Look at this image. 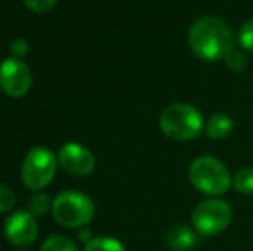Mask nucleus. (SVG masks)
<instances>
[{"instance_id":"nucleus-21","label":"nucleus","mask_w":253,"mask_h":251,"mask_svg":"<svg viewBox=\"0 0 253 251\" xmlns=\"http://www.w3.org/2000/svg\"><path fill=\"white\" fill-rule=\"evenodd\" d=\"M17 251H28V250H17Z\"/></svg>"},{"instance_id":"nucleus-1","label":"nucleus","mask_w":253,"mask_h":251,"mask_svg":"<svg viewBox=\"0 0 253 251\" xmlns=\"http://www.w3.org/2000/svg\"><path fill=\"white\" fill-rule=\"evenodd\" d=\"M188 43L198 59L207 62L224 61L233 50V33L222 19L203 16L191 24Z\"/></svg>"},{"instance_id":"nucleus-13","label":"nucleus","mask_w":253,"mask_h":251,"mask_svg":"<svg viewBox=\"0 0 253 251\" xmlns=\"http://www.w3.org/2000/svg\"><path fill=\"white\" fill-rule=\"evenodd\" d=\"M233 186L241 194H253V167L240 169L233 176Z\"/></svg>"},{"instance_id":"nucleus-19","label":"nucleus","mask_w":253,"mask_h":251,"mask_svg":"<svg viewBox=\"0 0 253 251\" xmlns=\"http://www.w3.org/2000/svg\"><path fill=\"white\" fill-rule=\"evenodd\" d=\"M24 5L35 14H45L55 7L57 0H23Z\"/></svg>"},{"instance_id":"nucleus-18","label":"nucleus","mask_w":253,"mask_h":251,"mask_svg":"<svg viewBox=\"0 0 253 251\" xmlns=\"http://www.w3.org/2000/svg\"><path fill=\"white\" fill-rule=\"evenodd\" d=\"M14 205H16V194H14V191L9 186L0 182V214H5V212L12 210Z\"/></svg>"},{"instance_id":"nucleus-12","label":"nucleus","mask_w":253,"mask_h":251,"mask_svg":"<svg viewBox=\"0 0 253 251\" xmlns=\"http://www.w3.org/2000/svg\"><path fill=\"white\" fill-rule=\"evenodd\" d=\"M84 251H126V246L116 238L100 236V238H93L91 241H88Z\"/></svg>"},{"instance_id":"nucleus-11","label":"nucleus","mask_w":253,"mask_h":251,"mask_svg":"<svg viewBox=\"0 0 253 251\" xmlns=\"http://www.w3.org/2000/svg\"><path fill=\"white\" fill-rule=\"evenodd\" d=\"M234 129V122L226 114H213L205 122V133L210 140H226Z\"/></svg>"},{"instance_id":"nucleus-6","label":"nucleus","mask_w":253,"mask_h":251,"mask_svg":"<svg viewBox=\"0 0 253 251\" xmlns=\"http://www.w3.org/2000/svg\"><path fill=\"white\" fill-rule=\"evenodd\" d=\"M231 220H233V210L229 203L219 198H209L202 201L191 214L193 229L202 236L220 234L229 227Z\"/></svg>"},{"instance_id":"nucleus-8","label":"nucleus","mask_w":253,"mask_h":251,"mask_svg":"<svg viewBox=\"0 0 253 251\" xmlns=\"http://www.w3.org/2000/svg\"><path fill=\"white\" fill-rule=\"evenodd\" d=\"M3 231H5V238L10 245L17 246V248L31 246L38 238L37 217L24 210L14 212L5 218Z\"/></svg>"},{"instance_id":"nucleus-10","label":"nucleus","mask_w":253,"mask_h":251,"mask_svg":"<svg viewBox=\"0 0 253 251\" xmlns=\"http://www.w3.org/2000/svg\"><path fill=\"white\" fill-rule=\"evenodd\" d=\"M166 245L172 251H188L197 245V234L184 224H176L167 231Z\"/></svg>"},{"instance_id":"nucleus-16","label":"nucleus","mask_w":253,"mask_h":251,"mask_svg":"<svg viewBox=\"0 0 253 251\" xmlns=\"http://www.w3.org/2000/svg\"><path fill=\"white\" fill-rule=\"evenodd\" d=\"M238 43L245 52L253 54V19L247 21L238 31Z\"/></svg>"},{"instance_id":"nucleus-2","label":"nucleus","mask_w":253,"mask_h":251,"mask_svg":"<svg viewBox=\"0 0 253 251\" xmlns=\"http://www.w3.org/2000/svg\"><path fill=\"white\" fill-rule=\"evenodd\" d=\"M188 178L193 188L209 196H220L233 186V176L229 169L215 157L203 155L191 162Z\"/></svg>"},{"instance_id":"nucleus-9","label":"nucleus","mask_w":253,"mask_h":251,"mask_svg":"<svg viewBox=\"0 0 253 251\" xmlns=\"http://www.w3.org/2000/svg\"><path fill=\"white\" fill-rule=\"evenodd\" d=\"M60 167L73 176H90L95 171V155L90 148L81 143H66L60 146L57 155Z\"/></svg>"},{"instance_id":"nucleus-17","label":"nucleus","mask_w":253,"mask_h":251,"mask_svg":"<svg viewBox=\"0 0 253 251\" xmlns=\"http://www.w3.org/2000/svg\"><path fill=\"white\" fill-rule=\"evenodd\" d=\"M224 62H226V66L229 67L231 71H243L248 64V59H247V55H245L243 50H236V48H233V50L227 54V57L224 59Z\"/></svg>"},{"instance_id":"nucleus-15","label":"nucleus","mask_w":253,"mask_h":251,"mask_svg":"<svg viewBox=\"0 0 253 251\" xmlns=\"http://www.w3.org/2000/svg\"><path fill=\"white\" fill-rule=\"evenodd\" d=\"M50 207H52V201H50V198H48V194L40 193V191H37V193L30 198V201H28V212H30L31 215H35V217H40V215L47 214Z\"/></svg>"},{"instance_id":"nucleus-7","label":"nucleus","mask_w":253,"mask_h":251,"mask_svg":"<svg viewBox=\"0 0 253 251\" xmlns=\"http://www.w3.org/2000/svg\"><path fill=\"white\" fill-rule=\"evenodd\" d=\"M33 83L28 64L23 59L10 57L0 64V88L5 95L12 98H19L30 91Z\"/></svg>"},{"instance_id":"nucleus-3","label":"nucleus","mask_w":253,"mask_h":251,"mask_svg":"<svg viewBox=\"0 0 253 251\" xmlns=\"http://www.w3.org/2000/svg\"><path fill=\"white\" fill-rule=\"evenodd\" d=\"M203 127L200 110L190 104H172L160 114V129L170 140L191 141L200 136Z\"/></svg>"},{"instance_id":"nucleus-4","label":"nucleus","mask_w":253,"mask_h":251,"mask_svg":"<svg viewBox=\"0 0 253 251\" xmlns=\"http://www.w3.org/2000/svg\"><path fill=\"white\" fill-rule=\"evenodd\" d=\"M52 215L62 227H83L93 220L95 203L88 194L81 191H62L53 198Z\"/></svg>"},{"instance_id":"nucleus-20","label":"nucleus","mask_w":253,"mask_h":251,"mask_svg":"<svg viewBox=\"0 0 253 251\" xmlns=\"http://www.w3.org/2000/svg\"><path fill=\"white\" fill-rule=\"evenodd\" d=\"M10 52H12V55L16 59H21L30 52V45H28V41L23 40V38H16V40L10 43Z\"/></svg>"},{"instance_id":"nucleus-14","label":"nucleus","mask_w":253,"mask_h":251,"mask_svg":"<svg viewBox=\"0 0 253 251\" xmlns=\"http://www.w3.org/2000/svg\"><path fill=\"white\" fill-rule=\"evenodd\" d=\"M40 251H80V250H78L76 243H74L73 239L66 238V236L55 234V236H50V238L42 245Z\"/></svg>"},{"instance_id":"nucleus-5","label":"nucleus","mask_w":253,"mask_h":251,"mask_svg":"<svg viewBox=\"0 0 253 251\" xmlns=\"http://www.w3.org/2000/svg\"><path fill=\"white\" fill-rule=\"evenodd\" d=\"M57 157L47 146H35L28 151L21 167L23 184L31 191H42L52 182L57 171Z\"/></svg>"}]
</instances>
